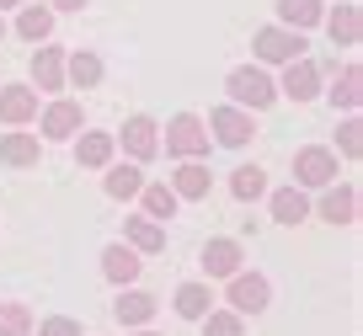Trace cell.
Listing matches in <instances>:
<instances>
[{"label": "cell", "mask_w": 363, "mask_h": 336, "mask_svg": "<svg viewBox=\"0 0 363 336\" xmlns=\"http://www.w3.org/2000/svg\"><path fill=\"white\" fill-rule=\"evenodd\" d=\"M225 91H230V101H235V107H246V112H262V107H272V101H278V80H272L262 65L230 69Z\"/></svg>", "instance_id": "obj_1"}, {"label": "cell", "mask_w": 363, "mask_h": 336, "mask_svg": "<svg viewBox=\"0 0 363 336\" xmlns=\"http://www.w3.org/2000/svg\"><path fill=\"white\" fill-rule=\"evenodd\" d=\"M166 155L177 160H203L208 155V123L193 118V112H177L166 123Z\"/></svg>", "instance_id": "obj_2"}, {"label": "cell", "mask_w": 363, "mask_h": 336, "mask_svg": "<svg viewBox=\"0 0 363 336\" xmlns=\"http://www.w3.org/2000/svg\"><path fill=\"white\" fill-rule=\"evenodd\" d=\"M326 181H337V150L326 145L294 150V187H326Z\"/></svg>", "instance_id": "obj_3"}, {"label": "cell", "mask_w": 363, "mask_h": 336, "mask_svg": "<svg viewBox=\"0 0 363 336\" xmlns=\"http://www.w3.org/2000/svg\"><path fill=\"white\" fill-rule=\"evenodd\" d=\"M251 48H257L262 65H289V59L305 54V33H294V27H262L251 38Z\"/></svg>", "instance_id": "obj_4"}, {"label": "cell", "mask_w": 363, "mask_h": 336, "mask_svg": "<svg viewBox=\"0 0 363 336\" xmlns=\"http://www.w3.org/2000/svg\"><path fill=\"white\" fill-rule=\"evenodd\" d=\"M272 304V283L262 272H230V310L235 315H262Z\"/></svg>", "instance_id": "obj_5"}, {"label": "cell", "mask_w": 363, "mask_h": 336, "mask_svg": "<svg viewBox=\"0 0 363 336\" xmlns=\"http://www.w3.org/2000/svg\"><path fill=\"white\" fill-rule=\"evenodd\" d=\"M208 128H214V139H219V145H230V150H240L251 134H257L251 112H246V107H235V101H230V107H214V112H208Z\"/></svg>", "instance_id": "obj_6"}, {"label": "cell", "mask_w": 363, "mask_h": 336, "mask_svg": "<svg viewBox=\"0 0 363 336\" xmlns=\"http://www.w3.org/2000/svg\"><path fill=\"white\" fill-rule=\"evenodd\" d=\"M278 96H289V101H315V96H320V69L310 65L305 54L289 59V65H284V80H278Z\"/></svg>", "instance_id": "obj_7"}, {"label": "cell", "mask_w": 363, "mask_h": 336, "mask_svg": "<svg viewBox=\"0 0 363 336\" xmlns=\"http://www.w3.org/2000/svg\"><path fill=\"white\" fill-rule=\"evenodd\" d=\"M33 123L43 139H75L80 134V101H48Z\"/></svg>", "instance_id": "obj_8"}, {"label": "cell", "mask_w": 363, "mask_h": 336, "mask_svg": "<svg viewBox=\"0 0 363 336\" xmlns=\"http://www.w3.org/2000/svg\"><path fill=\"white\" fill-rule=\"evenodd\" d=\"M33 118H38V91L33 86H0V123L22 128Z\"/></svg>", "instance_id": "obj_9"}, {"label": "cell", "mask_w": 363, "mask_h": 336, "mask_svg": "<svg viewBox=\"0 0 363 336\" xmlns=\"http://www.w3.org/2000/svg\"><path fill=\"white\" fill-rule=\"evenodd\" d=\"M113 139H123V150H128V160H150L160 150V139H155V118H145V112H134L123 123V134H113Z\"/></svg>", "instance_id": "obj_10"}, {"label": "cell", "mask_w": 363, "mask_h": 336, "mask_svg": "<svg viewBox=\"0 0 363 336\" xmlns=\"http://www.w3.org/2000/svg\"><path fill=\"white\" fill-rule=\"evenodd\" d=\"M123 240L139 251V257H160V251H166V224L150 219V213H139V219L123 224Z\"/></svg>", "instance_id": "obj_11"}, {"label": "cell", "mask_w": 363, "mask_h": 336, "mask_svg": "<svg viewBox=\"0 0 363 336\" xmlns=\"http://www.w3.org/2000/svg\"><path fill=\"white\" fill-rule=\"evenodd\" d=\"M320 219H331V224H352V219H358V187H352V181H326Z\"/></svg>", "instance_id": "obj_12"}, {"label": "cell", "mask_w": 363, "mask_h": 336, "mask_svg": "<svg viewBox=\"0 0 363 336\" xmlns=\"http://www.w3.org/2000/svg\"><path fill=\"white\" fill-rule=\"evenodd\" d=\"M198 262H203L208 278H230V272H240L246 251H240V240H225V235H219V240H208V246H203V257H198Z\"/></svg>", "instance_id": "obj_13"}, {"label": "cell", "mask_w": 363, "mask_h": 336, "mask_svg": "<svg viewBox=\"0 0 363 336\" xmlns=\"http://www.w3.org/2000/svg\"><path fill=\"white\" fill-rule=\"evenodd\" d=\"M208 166L203 160H182L177 171H171V192H177V198H187V203H198V198H208Z\"/></svg>", "instance_id": "obj_14"}, {"label": "cell", "mask_w": 363, "mask_h": 336, "mask_svg": "<svg viewBox=\"0 0 363 336\" xmlns=\"http://www.w3.org/2000/svg\"><path fill=\"white\" fill-rule=\"evenodd\" d=\"M107 198H118V203H128V198H139V187H145V171H139V160H123V166H113V160H107Z\"/></svg>", "instance_id": "obj_15"}, {"label": "cell", "mask_w": 363, "mask_h": 336, "mask_svg": "<svg viewBox=\"0 0 363 336\" xmlns=\"http://www.w3.org/2000/svg\"><path fill=\"white\" fill-rule=\"evenodd\" d=\"M155 310H160V304L150 299V293L128 289V283H123V293H118V304H113V315L128 325V331H134V325H150V320H155Z\"/></svg>", "instance_id": "obj_16"}, {"label": "cell", "mask_w": 363, "mask_h": 336, "mask_svg": "<svg viewBox=\"0 0 363 336\" xmlns=\"http://www.w3.org/2000/svg\"><path fill=\"white\" fill-rule=\"evenodd\" d=\"M16 38H27V43H48L54 38V11L48 6H16Z\"/></svg>", "instance_id": "obj_17"}, {"label": "cell", "mask_w": 363, "mask_h": 336, "mask_svg": "<svg viewBox=\"0 0 363 336\" xmlns=\"http://www.w3.org/2000/svg\"><path fill=\"white\" fill-rule=\"evenodd\" d=\"M267 208H272V219H278V224H299V219H310V198H305V187H278V192H267Z\"/></svg>", "instance_id": "obj_18"}, {"label": "cell", "mask_w": 363, "mask_h": 336, "mask_svg": "<svg viewBox=\"0 0 363 336\" xmlns=\"http://www.w3.org/2000/svg\"><path fill=\"white\" fill-rule=\"evenodd\" d=\"M171 310H177L182 320H203V315L214 310V293H208V283H182V289L171 293Z\"/></svg>", "instance_id": "obj_19"}, {"label": "cell", "mask_w": 363, "mask_h": 336, "mask_svg": "<svg viewBox=\"0 0 363 336\" xmlns=\"http://www.w3.org/2000/svg\"><path fill=\"white\" fill-rule=\"evenodd\" d=\"M102 272H107V283H118V289L134 283L139 278V251L128 246V240H123V246H107L102 251Z\"/></svg>", "instance_id": "obj_20"}, {"label": "cell", "mask_w": 363, "mask_h": 336, "mask_svg": "<svg viewBox=\"0 0 363 336\" xmlns=\"http://www.w3.org/2000/svg\"><path fill=\"white\" fill-rule=\"evenodd\" d=\"M33 80H38V91H65V48H38Z\"/></svg>", "instance_id": "obj_21"}, {"label": "cell", "mask_w": 363, "mask_h": 336, "mask_svg": "<svg viewBox=\"0 0 363 336\" xmlns=\"http://www.w3.org/2000/svg\"><path fill=\"white\" fill-rule=\"evenodd\" d=\"M113 150H118L113 134H80V139H75V160H80L86 171H102L107 160H113Z\"/></svg>", "instance_id": "obj_22"}, {"label": "cell", "mask_w": 363, "mask_h": 336, "mask_svg": "<svg viewBox=\"0 0 363 336\" xmlns=\"http://www.w3.org/2000/svg\"><path fill=\"white\" fill-rule=\"evenodd\" d=\"M320 16H326V0H278V22H284V27H294V33L315 27Z\"/></svg>", "instance_id": "obj_23"}, {"label": "cell", "mask_w": 363, "mask_h": 336, "mask_svg": "<svg viewBox=\"0 0 363 336\" xmlns=\"http://www.w3.org/2000/svg\"><path fill=\"white\" fill-rule=\"evenodd\" d=\"M320 22H326L331 43H342V48H352V43H358V33H363L358 6H337V11H331V16H320Z\"/></svg>", "instance_id": "obj_24"}, {"label": "cell", "mask_w": 363, "mask_h": 336, "mask_svg": "<svg viewBox=\"0 0 363 336\" xmlns=\"http://www.w3.org/2000/svg\"><path fill=\"white\" fill-rule=\"evenodd\" d=\"M65 80H69V86H80V91H91L96 80H102V59L91 54V48H75V54L65 59Z\"/></svg>", "instance_id": "obj_25"}, {"label": "cell", "mask_w": 363, "mask_h": 336, "mask_svg": "<svg viewBox=\"0 0 363 336\" xmlns=\"http://www.w3.org/2000/svg\"><path fill=\"white\" fill-rule=\"evenodd\" d=\"M38 155H43L38 134H0V160L6 166H38Z\"/></svg>", "instance_id": "obj_26"}, {"label": "cell", "mask_w": 363, "mask_h": 336, "mask_svg": "<svg viewBox=\"0 0 363 336\" xmlns=\"http://www.w3.org/2000/svg\"><path fill=\"white\" fill-rule=\"evenodd\" d=\"M139 203H145V213H150V219H171L182 198L171 192V181H145V187H139Z\"/></svg>", "instance_id": "obj_27"}, {"label": "cell", "mask_w": 363, "mask_h": 336, "mask_svg": "<svg viewBox=\"0 0 363 336\" xmlns=\"http://www.w3.org/2000/svg\"><path fill=\"white\" fill-rule=\"evenodd\" d=\"M230 192H235L240 203H257V198H267V171H262V166H240L235 177H230Z\"/></svg>", "instance_id": "obj_28"}, {"label": "cell", "mask_w": 363, "mask_h": 336, "mask_svg": "<svg viewBox=\"0 0 363 336\" xmlns=\"http://www.w3.org/2000/svg\"><path fill=\"white\" fill-rule=\"evenodd\" d=\"M363 75H358V65H347V69H342V75H337V91H331V101H337V107L342 112H358V96H363Z\"/></svg>", "instance_id": "obj_29"}, {"label": "cell", "mask_w": 363, "mask_h": 336, "mask_svg": "<svg viewBox=\"0 0 363 336\" xmlns=\"http://www.w3.org/2000/svg\"><path fill=\"white\" fill-rule=\"evenodd\" d=\"M0 336H33V310L27 304H0Z\"/></svg>", "instance_id": "obj_30"}, {"label": "cell", "mask_w": 363, "mask_h": 336, "mask_svg": "<svg viewBox=\"0 0 363 336\" xmlns=\"http://www.w3.org/2000/svg\"><path fill=\"white\" fill-rule=\"evenodd\" d=\"M203 336H246V325H240L235 310H208L203 315Z\"/></svg>", "instance_id": "obj_31"}, {"label": "cell", "mask_w": 363, "mask_h": 336, "mask_svg": "<svg viewBox=\"0 0 363 336\" xmlns=\"http://www.w3.org/2000/svg\"><path fill=\"white\" fill-rule=\"evenodd\" d=\"M337 145H342V155H347V160H358V150H363V123H358V118H342Z\"/></svg>", "instance_id": "obj_32"}, {"label": "cell", "mask_w": 363, "mask_h": 336, "mask_svg": "<svg viewBox=\"0 0 363 336\" xmlns=\"http://www.w3.org/2000/svg\"><path fill=\"white\" fill-rule=\"evenodd\" d=\"M38 336H80V320H69V315H48L43 325H33Z\"/></svg>", "instance_id": "obj_33"}, {"label": "cell", "mask_w": 363, "mask_h": 336, "mask_svg": "<svg viewBox=\"0 0 363 336\" xmlns=\"http://www.w3.org/2000/svg\"><path fill=\"white\" fill-rule=\"evenodd\" d=\"M48 11H80V6H86V0H43Z\"/></svg>", "instance_id": "obj_34"}, {"label": "cell", "mask_w": 363, "mask_h": 336, "mask_svg": "<svg viewBox=\"0 0 363 336\" xmlns=\"http://www.w3.org/2000/svg\"><path fill=\"white\" fill-rule=\"evenodd\" d=\"M134 336H155V331H145V325H134Z\"/></svg>", "instance_id": "obj_35"}, {"label": "cell", "mask_w": 363, "mask_h": 336, "mask_svg": "<svg viewBox=\"0 0 363 336\" xmlns=\"http://www.w3.org/2000/svg\"><path fill=\"white\" fill-rule=\"evenodd\" d=\"M0 6H22V0H0Z\"/></svg>", "instance_id": "obj_36"}, {"label": "cell", "mask_w": 363, "mask_h": 336, "mask_svg": "<svg viewBox=\"0 0 363 336\" xmlns=\"http://www.w3.org/2000/svg\"><path fill=\"white\" fill-rule=\"evenodd\" d=\"M0 43H6V22H0Z\"/></svg>", "instance_id": "obj_37"}]
</instances>
